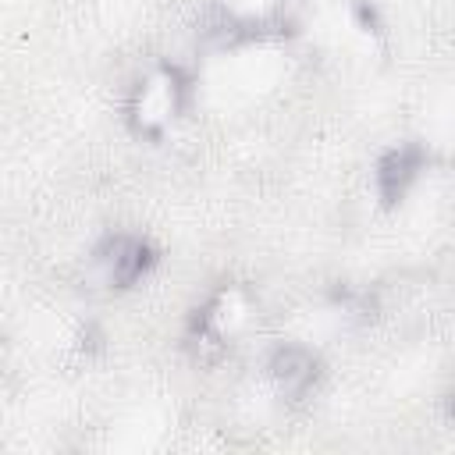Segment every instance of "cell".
Segmentation results:
<instances>
[{
  "label": "cell",
  "mask_w": 455,
  "mask_h": 455,
  "mask_svg": "<svg viewBox=\"0 0 455 455\" xmlns=\"http://www.w3.org/2000/svg\"><path fill=\"white\" fill-rule=\"evenodd\" d=\"M416 171H419V153L416 149H395V153H387L380 160V171H377L384 199H398L405 192V185L412 181Z\"/></svg>",
  "instance_id": "obj_3"
},
{
  "label": "cell",
  "mask_w": 455,
  "mask_h": 455,
  "mask_svg": "<svg viewBox=\"0 0 455 455\" xmlns=\"http://www.w3.org/2000/svg\"><path fill=\"white\" fill-rule=\"evenodd\" d=\"M270 377L277 380V387L284 395H302L316 377V359L306 348H295V345L277 348L274 359H270Z\"/></svg>",
  "instance_id": "obj_2"
},
{
  "label": "cell",
  "mask_w": 455,
  "mask_h": 455,
  "mask_svg": "<svg viewBox=\"0 0 455 455\" xmlns=\"http://www.w3.org/2000/svg\"><path fill=\"white\" fill-rule=\"evenodd\" d=\"M103 263H107V277L124 288L149 270L153 256H149V245L139 238H114L103 252Z\"/></svg>",
  "instance_id": "obj_1"
}]
</instances>
